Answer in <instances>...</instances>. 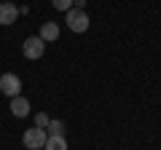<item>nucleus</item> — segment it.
Instances as JSON below:
<instances>
[{"instance_id":"obj_9","label":"nucleus","mask_w":161,"mask_h":150,"mask_svg":"<svg viewBox=\"0 0 161 150\" xmlns=\"http://www.w3.org/2000/svg\"><path fill=\"white\" fill-rule=\"evenodd\" d=\"M48 134H64V123L59 121V118H54V121H48Z\"/></svg>"},{"instance_id":"obj_6","label":"nucleus","mask_w":161,"mask_h":150,"mask_svg":"<svg viewBox=\"0 0 161 150\" xmlns=\"http://www.w3.org/2000/svg\"><path fill=\"white\" fill-rule=\"evenodd\" d=\"M11 115L14 118H27L30 115V99L27 97H22V94L11 97Z\"/></svg>"},{"instance_id":"obj_10","label":"nucleus","mask_w":161,"mask_h":150,"mask_svg":"<svg viewBox=\"0 0 161 150\" xmlns=\"http://www.w3.org/2000/svg\"><path fill=\"white\" fill-rule=\"evenodd\" d=\"M51 6L57 8V11H70V8H73V0H51Z\"/></svg>"},{"instance_id":"obj_5","label":"nucleus","mask_w":161,"mask_h":150,"mask_svg":"<svg viewBox=\"0 0 161 150\" xmlns=\"http://www.w3.org/2000/svg\"><path fill=\"white\" fill-rule=\"evenodd\" d=\"M16 19H19V6H16V3H11V0L0 3V24H3V27L14 24Z\"/></svg>"},{"instance_id":"obj_11","label":"nucleus","mask_w":161,"mask_h":150,"mask_svg":"<svg viewBox=\"0 0 161 150\" xmlns=\"http://www.w3.org/2000/svg\"><path fill=\"white\" fill-rule=\"evenodd\" d=\"M48 121H51V118H48L46 113H38V115H35V126H40V129H46Z\"/></svg>"},{"instance_id":"obj_3","label":"nucleus","mask_w":161,"mask_h":150,"mask_svg":"<svg viewBox=\"0 0 161 150\" xmlns=\"http://www.w3.org/2000/svg\"><path fill=\"white\" fill-rule=\"evenodd\" d=\"M22 51L27 59H40L43 56V51H46V40L40 38V35H30L27 40L22 43Z\"/></svg>"},{"instance_id":"obj_12","label":"nucleus","mask_w":161,"mask_h":150,"mask_svg":"<svg viewBox=\"0 0 161 150\" xmlns=\"http://www.w3.org/2000/svg\"><path fill=\"white\" fill-rule=\"evenodd\" d=\"M73 6L75 8H83V6H86V0H73Z\"/></svg>"},{"instance_id":"obj_8","label":"nucleus","mask_w":161,"mask_h":150,"mask_svg":"<svg viewBox=\"0 0 161 150\" xmlns=\"http://www.w3.org/2000/svg\"><path fill=\"white\" fill-rule=\"evenodd\" d=\"M38 35H40L46 43L57 40V38H59V24H57V22H46L43 27H40V32H38Z\"/></svg>"},{"instance_id":"obj_7","label":"nucleus","mask_w":161,"mask_h":150,"mask_svg":"<svg viewBox=\"0 0 161 150\" xmlns=\"http://www.w3.org/2000/svg\"><path fill=\"white\" fill-rule=\"evenodd\" d=\"M43 150H67V139H64V134H48Z\"/></svg>"},{"instance_id":"obj_4","label":"nucleus","mask_w":161,"mask_h":150,"mask_svg":"<svg viewBox=\"0 0 161 150\" xmlns=\"http://www.w3.org/2000/svg\"><path fill=\"white\" fill-rule=\"evenodd\" d=\"M0 91L6 94V97L22 94V78H19L16 72H3L0 75Z\"/></svg>"},{"instance_id":"obj_1","label":"nucleus","mask_w":161,"mask_h":150,"mask_svg":"<svg viewBox=\"0 0 161 150\" xmlns=\"http://www.w3.org/2000/svg\"><path fill=\"white\" fill-rule=\"evenodd\" d=\"M67 16H64V22H67V29L70 32H78V35H83L89 29V24H92V19H89V13L83 11V8H70V11H64Z\"/></svg>"},{"instance_id":"obj_2","label":"nucleus","mask_w":161,"mask_h":150,"mask_svg":"<svg viewBox=\"0 0 161 150\" xmlns=\"http://www.w3.org/2000/svg\"><path fill=\"white\" fill-rule=\"evenodd\" d=\"M46 129H40V126H32V129H27L24 131V137H22V142H24V147L27 150H43V145H46Z\"/></svg>"}]
</instances>
